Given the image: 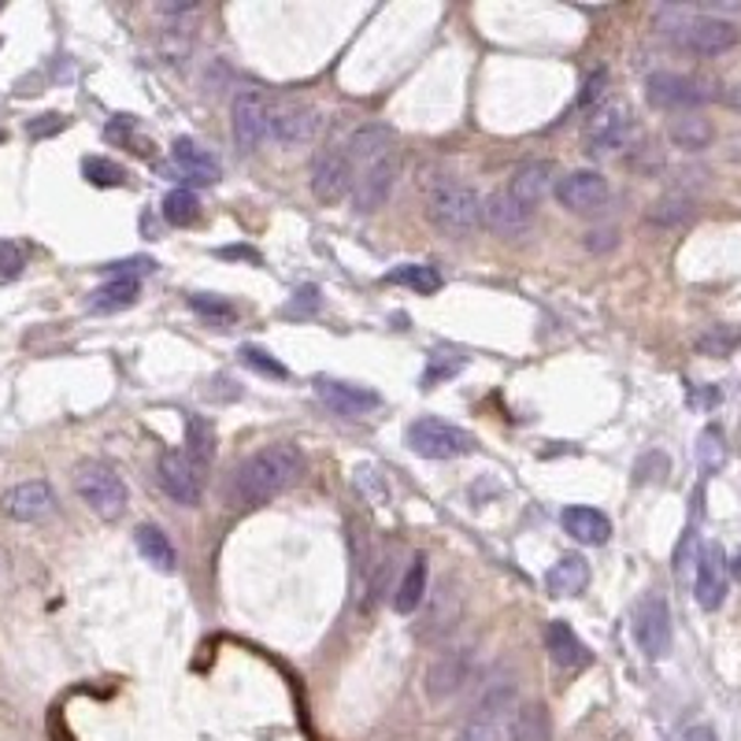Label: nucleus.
I'll return each mask as SVG.
<instances>
[{
  "label": "nucleus",
  "instance_id": "nucleus-22",
  "mask_svg": "<svg viewBox=\"0 0 741 741\" xmlns=\"http://www.w3.org/2000/svg\"><path fill=\"white\" fill-rule=\"evenodd\" d=\"M545 649H549L553 664L564 667V672H582V667L593 664V653L586 649V642L564 623V619L545 623Z\"/></svg>",
  "mask_w": 741,
  "mask_h": 741
},
{
  "label": "nucleus",
  "instance_id": "nucleus-46",
  "mask_svg": "<svg viewBox=\"0 0 741 741\" xmlns=\"http://www.w3.org/2000/svg\"><path fill=\"white\" fill-rule=\"evenodd\" d=\"M316 308H319V290L304 286V290H297V301L286 308V316H297V312H316Z\"/></svg>",
  "mask_w": 741,
  "mask_h": 741
},
{
  "label": "nucleus",
  "instance_id": "nucleus-11",
  "mask_svg": "<svg viewBox=\"0 0 741 741\" xmlns=\"http://www.w3.org/2000/svg\"><path fill=\"white\" fill-rule=\"evenodd\" d=\"M645 97L653 108L675 111L678 116V111H697L705 100H712V89L700 83V78L675 75V70H656L645 83Z\"/></svg>",
  "mask_w": 741,
  "mask_h": 741
},
{
  "label": "nucleus",
  "instance_id": "nucleus-50",
  "mask_svg": "<svg viewBox=\"0 0 741 741\" xmlns=\"http://www.w3.org/2000/svg\"><path fill=\"white\" fill-rule=\"evenodd\" d=\"M0 145H4V130H0Z\"/></svg>",
  "mask_w": 741,
  "mask_h": 741
},
{
  "label": "nucleus",
  "instance_id": "nucleus-1",
  "mask_svg": "<svg viewBox=\"0 0 741 741\" xmlns=\"http://www.w3.org/2000/svg\"><path fill=\"white\" fill-rule=\"evenodd\" d=\"M304 475V456L293 442L263 445L260 453H252L246 464L233 475V497L249 509L275 501L279 493L293 490Z\"/></svg>",
  "mask_w": 741,
  "mask_h": 741
},
{
  "label": "nucleus",
  "instance_id": "nucleus-19",
  "mask_svg": "<svg viewBox=\"0 0 741 741\" xmlns=\"http://www.w3.org/2000/svg\"><path fill=\"white\" fill-rule=\"evenodd\" d=\"M504 189H509L526 211H537L542 200L556 189V164L553 160H526V164L512 171V178Z\"/></svg>",
  "mask_w": 741,
  "mask_h": 741
},
{
  "label": "nucleus",
  "instance_id": "nucleus-23",
  "mask_svg": "<svg viewBox=\"0 0 741 741\" xmlns=\"http://www.w3.org/2000/svg\"><path fill=\"white\" fill-rule=\"evenodd\" d=\"M271 134H275L282 145H304L319 134V111L304 108V105H282L271 108Z\"/></svg>",
  "mask_w": 741,
  "mask_h": 741
},
{
  "label": "nucleus",
  "instance_id": "nucleus-8",
  "mask_svg": "<svg viewBox=\"0 0 741 741\" xmlns=\"http://www.w3.org/2000/svg\"><path fill=\"white\" fill-rule=\"evenodd\" d=\"M230 130L241 152H257L271 134V100L260 89H238L230 100Z\"/></svg>",
  "mask_w": 741,
  "mask_h": 741
},
{
  "label": "nucleus",
  "instance_id": "nucleus-5",
  "mask_svg": "<svg viewBox=\"0 0 741 741\" xmlns=\"http://www.w3.org/2000/svg\"><path fill=\"white\" fill-rule=\"evenodd\" d=\"M404 442H408V449L415 456H423V460H460V456H471L479 449V442H475L471 431L445 423L438 415L415 419L408 426V434H404Z\"/></svg>",
  "mask_w": 741,
  "mask_h": 741
},
{
  "label": "nucleus",
  "instance_id": "nucleus-49",
  "mask_svg": "<svg viewBox=\"0 0 741 741\" xmlns=\"http://www.w3.org/2000/svg\"><path fill=\"white\" fill-rule=\"evenodd\" d=\"M730 578H734V582H741V549L730 556Z\"/></svg>",
  "mask_w": 741,
  "mask_h": 741
},
{
  "label": "nucleus",
  "instance_id": "nucleus-30",
  "mask_svg": "<svg viewBox=\"0 0 741 741\" xmlns=\"http://www.w3.org/2000/svg\"><path fill=\"white\" fill-rule=\"evenodd\" d=\"M426 582H431V567H426V556H415L408 564V571H404L401 586L393 590V608H397L401 615H412L415 608H423L426 601Z\"/></svg>",
  "mask_w": 741,
  "mask_h": 741
},
{
  "label": "nucleus",
  "instance_id": "nucleus-48",
  "mask_svg": "<svg viewBox=\"0 0 741 741\" xmlns=\"http://www.w3.org/2000/svg\"><path fill=\"white\" fill-rule=\"evenodd\" d=\"M219 257H222V260H252V263H260L257 252H252V249H241V246H238V249H219Z\"/></svg>",
  "mask_w": 741,
  "mask_h": 741
},
{
  "label": "nucleus",
  "instance_id": "nucleus-33",
  "mask_svg": "<svg viewBox=\"0 0 741 741\" xmlns=\"http://www.w3.org/2000/svg\"><path fill=\"white\" fill-rule=\"evenodd\" d=\"M186 453L200 467H211L216 460V426H211L205 415H186Z\"/></svg>",
  "mask_w": 741,
  "mask_h": 741
},
{
  "label": "nucleus",
  "instance_id": "nucleus-9",
  "mask_svg": "<svg viewBox=\"0 0 741 741\" xmlns=\"http://www.w3.org/2000/svg\"><path fill=\"white\" fill-rule=\"evenodd\" d=\"M205 467H200L186 449H164L160 453V464H156V482L160 490H164L171 501L186 504H200V497H205Z\"/></svg>",
  "mask_w": 741,
  "mask_h": 741
},
{
  "label": "nucleus",
  "instance_id": "nucleus-43",
  "mask_svg": "<svg viewBox=\"0 0 741 741\" xmlns=\"http://www.w3.org/2000/svg\"><path fill=\"white\" fill-rule=\"evenodd\" d=\"M26 268V252L15 241L0 238V282H15Z\"/></svg>",
  "mask_w": 741,
  "mask_h": 741
},
{
  "label": "nucleus",
  "instance_id": "nucleus-15",
  "mask_svg": "<svg viewBox=\"0 0 741 741\" xmlns=\"http://www.w3.org/2000/svg\"><path fill=\"white\" fill-rule=\"evenodd\" d=\"M460 612H464V597L449 582V578H445V582L434 586V590L426 593V601H423L419 638H423V642H442V638L453 634V626L460 623Z\"/></svg>",
  "mask_w": 741,
  "mask_h": 741
},
{
  "label": "nucleus",
  "instance_id": "nucleus-37",
  "mask_svg": "<svg viewBox=\"0 0 741 741\" xmlns=\"http://www.w3.org/2000/svg\"><path fill=\"white\" fill-rule=\"evenodd\" d=\"M697 464H700V471H719V467L727 464V442H723V431H719V426H705V431H700Z\"/></svg>",
  "mask_w": 741,
  "mask_h": 741
},
{
  "label": "nucleus",
  "instance_id": "nucleus-13",
  "mask_svg": "<svg viewBox=\"0 0 741 741\" xmlns=\"http://www.w3.org/2000/svg\"><path fill=\"white\" fill-rule=\"evenodd\" d=\"M471 672H475V653L467 645L460 649H445V653L434 660L431 672H426V697L431 700H449L456 697L460 689L471 683Z\"/></svg>",
  "mask_w": 741,
  "mask_h": 741
},
{
  "label": "nucleus",
  "instance_id": "nucleus-27",
  "mask_svg": "<svg viewBox=\"0 0 741 741\" xmlns=\"http://www.w3.org/2000/svg\"><path fill=\"white\" fill-rule=\"evenodd\" d=\"M564 531L582 545H604L612 537V520L601 509H590V504H571L560 515Z\"/></svg>",
  "mask_w": 741,
  "mask_h": 741
},
{
  "label": "nucleus",
  "instance_id": "nucleus-18",
  "mask_svg": "<svg viewBox=\"0 0 741 741\" xmlns=\"http://www.w3.org/2000/svg\"><path fill=\"white\" fill-rule=\"evenodd\" d=\"M482 227L493 230L497 238L515 241V238H523V233H531L534 211H526L509 189H493L490 197L482 200Z\"/></svg>",
  "mask_w": 741,
  "mask_h": 741
},
{
  "label": "nucleus",
  "instance_id": "nucleus-10",
  "mask_svg": "<svg viewBox=\"0 0 741 741\" xmlns=\"http://www.w3.org/2000/svg\"><path fill=\"white\" fill-rule=\"evenodd\" d=\"M631 631H634V642L638 649L649 656V660H660L672 653V608H667L664 593H645L642 601L634 604V615H631Z\"/></svg>",
  "mask_w": 741,
  "mask_h": 741
},
{
  "label": "nucleus",
  "instance_id": "nucleus-20",
  "mask_svg": "<svg viewBox=\"0 0 741 741\" xmlns=\"http://www.w3.org/2000/svg\"><path fill=\"white\" fill-rule=\"evenodd\" d=\"M316 393L330 412L345 415V419H360V415H368L382 404L379 393L368 390V385H352L338 379H316Z\"/></svg>",
  "mask_w": 741,
  "mask_h": 741
},
{
  "label": "nucleus",
  "instance_id": "nucleus-17",
  "mask_svg": "<svg viewBox=\"0 0 741 741\" xmlns=\"http://www.w3.org/2000/svg\"><path fill=\"white\" fill-rule=\"evenodd\" d=\"M0 509H4L8 520H15V523H42L56 512V493H53V486L42 479L19 482L0 497Z\"/></svg>",
  "mask_w": 741,
  "mask_h": 741
},
{
  "label": "nucleus",
  "instance_id": "nucleus-29",
  "mask_svg": "<svg viewBox=\"0 0 741 741\" xmlns=\"http://www.w3.org/2000/svg\"><path fill=\"white\" fill-rule=\"evenodd\" d=\"M141 293V279H108L105 286H97L89 293V312H97V316H111V312H123L130 304L138 301Z\"/></svg>",
  "mask_w": 741,
  "mask_h": 741
},
{
  "label": "nucleus",
  "instance_id": "nucleus-28",
  "mask_svg": "<svg viewBox=\"0 0 741 741\" xmlns=\"http://www.w3.org/2000/svg\"><path fill=\"white\" fill-rule=\"evenodd\" d=\"M667 138H672L678 149L700 152V149L712 145L716 130H712V119H708L705 111H678V116L667 119Z\"/></svg>",
  "mask_w": 741,
  "mask_h": 741
},
{
  "label": "nucleus",
  "instance_id": "nucleus-35",
  "mask_svg": "<svg viewBox=\"0 0 741 741\" xmlns=\"http://www.w3.org/2000/svg\"><path fill=\"white\" fill-rule=\"evenodd\" d=\"M189 308L197 312L200 319L216 323V327H222V330L238 323V308H233L230 301H222V297H211V293H193V297H189Z\"/></svg>",
  "mask_w": 741,
  "mask_h": 741
},
{
  "label": "nucleus",
  "instance_id": "nucleus-31",
  "mask_svg": "<svg viewBox=\"0 0 741 741\" xmlns=\"http://www.w3.org/2000/svg\"><path fill=\"white\" fill-rule=\"evenodd\" d=\"M134 545H138V553L156 567V571H175V564H178L175 545H171V537L160 531V526L141 523L134 531Z\"/></svg>",
  "mask_w": 741,
  "mask_h": 741
},
{
  "label": "nucleus",
  "instance_id": "nucleus-21",
  "mask_svg": "<svg viewBox=\"0 0 741 741\" xmlns=\"http://www.w3.org/2000/svg\"><path fill=\"white\" fill-rule=\"evenodd\" d=\"M397 145V134H393L390 127H382V123H368V127H360L357 134L349 138V160H352V171H368V167H374V164H382V160H390L393 149Z\"/></svg>",
  "mask_w": 741,
  "mask_h": 741
},
{
  "label": "nucleus",
  "instance_id": "nucleus-14",
  "mask_svg": "<svg viewBox=\"0 0 741 741\" xmlns=\"http://www.w3.org/2000/svg\"><path fill=\"white\" fill-rule=\"evenodd\" d=\"M727 578H730V560L719 542L700 545L697 553V578H694V597L705 612H716L727 601Z\"/></svg>",
  "mask_w": 741,
  "mask_h": 741
},
{
  "label": "nucleus",
  "instance_id": "nucleus-36",
  "mask_svg": "<svg viewBox=\"0 0 741 741\" xmlns=\"http://www.w3.org/2000/svg\"><path fill=\"white\" fill-rule=\"evenodd\" d=\"M83 175L89 186L97 189H116V186H127V171L116 164V160H105V156H86L83 160Z\"/></svg>",
  "mask_w": 741,
  "mask_h": 741
},
{
  "label": "nucleus",
  "instance_id": "nucleus-24",
  "mask_svg": "<svg viewBox=\"0 0 741 741\" xmlns=\"http://www.w3.org/2000/svg\"><path fill=\"white\" fill-rule=\"evenodd\" d=\"M171 160H175V167L186 175V182H193V186H211V182H219L216 152H208L200 141L178 138L175 145H171Z\"/></svg>",
  "mask_w": 741,
  "mask_h": 741
},
{
  "label": "nucleus",
  "instance_id": "nucleus-45",
  "mask_svg": "<svg viewBox=\"0 0 741 741\" xmlns=\"http://www.w3.org/2000/svg\"><path fill=\"white\" fill-rule=\"evenodd\" d=\"M604 86H608V70L604 67H597L590 78L582 83V94H578V100H575V108H597L601 105V94H604Z\"/></svg>",
  "mask_w": 741,
  "mask_h": 741
},
{
  "label": "nucleus",
  "instance_id": "nucleus-41",
  "mask_svg": "<svg viewBox=\"0 0 741 741\" xmlns=\"http://www.w3.org/2000/svg\"><path fill=\"white\" fill-rule=\"evenodd\" d=\"M241 360H246V368L260 371V374H268V379H279V382H286V379H290L286 363H279L275 357H271V352L257 349V345H246V349H241Z\"/></svg>",
  "mask_w": 741,
  "mask_h": 741
},
{
  "label": "nucleus",
  "instance_id": "nucleus-6",
  "mask_svg": "<svg viewBox=\"0 0 741 741\" xmlns=\"http://www.w3.org/2000/svg\"><path fill=\"white\" fill-rule=\"evenodd\" d=\"M631 134H634V108L626 105V100L612 97V100H601V105L590 111L582 141L593 156H601V152L623 149L626 141H631Z\"/></svg>",
  "mask_w": 741,
  "mask_h": 741
},
{
  "label": "nucleus",
  "instance_id": "nucleus-12",
  "mask_svg": "<svg viewBox=\"0 0 741 741\" xmlns=\"http://www.w3.org/2000/svg\"><path fill=\"white\" fill-rule=\"evenodd\" d=\"M352 182H357V171H352L349 149L327 145L316 152V160H312V193H316V200L338 205L345 193L352 189Z\"/></svg>",
  "mask_w": 741,
  "mask_h": 741
},
{
  "label": "nucleus",
  "instance_id": "nucleus-2",
  "mask_svg": "<svg viewBox=\"0 0 741 741\" xmlns=\"http://www.w3.org/2000/svg\"><path fill=\"white\" fill-rule=\"evenodd\" d=\"M426 219L438 227L445 238H467L482 227V197L475 186L460 178H431L423 189Z\"/></svg>",
  "mask_w": 741,
  "mask_h": 741
},
{
  "label": "nucleus",
  "instance_id": "nucleus-38",
  "mask_svg": "<svg viewBox=\"0 0 741 741\" xmlns=\"http://www.w3.org/2000/svg\"><path fill=\"white\" fill-rule=\"evenodd\" d=\"M460 371H464V357H456V352H431V357H426L419 385L423 390H434V385L449 382L453 374H460Z\"/></svg>",
  "mask_w": 741,
  "mask_h": 741
},
{
  "label": "nucleus",
  "instance_id": "nucleus-34",
  "mask_svg": "<svg viewBox=\"0 0 741 741\" xmlns=\"http://www.w3.org/2000/svg\"><path fill=\"white\" fill-rule=\"evenodd\" d=\"M164 219L171 227H193L200 219V197L193 189H171L164 197Z\"/></svg>",
  "mask_w": 741,
  "mask_h": 741
},
{
  "label": "nucleus",
  "instance_id": "nucleus-40",
  "mask_svg": "<svg viewBox=\"0 0 741 741\" xmlns=\"http://www.w3.org/2000/svg\"><path fill=\"white\" fill-rule=\"evenodd\" d=\"M694 216V205L686 197H664L649 208V222H660V227H675V222H686Z\"/></svg>",
  "mask_w": 741,
  "mask_h": 741
},
{
  "label": "nucleus",
  "instance_id": "nucleus-3",
  "mask_svg": "<svg viewBox=\"0 0 741 741\" xmlns=\"http://www.w3.org/2000/svg\"><path fill=\"white\" fill-rule=\"evenodd\" d=\"M75 493L86 501V509L105 523H116L127 512V482L105 460H83L75 467Z\"/></svg>",
  "mask_w": 741,
  "mask_h": 741
},
{
  "label": "nucleus",
  "instance_id": "nucleus-42",
  "mask_svg": "<svg viewBox=\"0 0 741 741\" xmlns=\"http://www.w3.org/2000/svg\"><path fill=\"white\" fill-rule=\"evenodd\" d=\"M549 738V716L542 705H523L520 712V741H545Z\"/></svg>",
  "mask_w": 741,
  "mask_h": 741
},
{
  "label": "nucleus",
  "instance_id": "nucleus-16",
  "mask_svg": "<svg viewBox=\"0 0 741 741\" xmlns=\"http://www.w3.org/2000/svg\"><path fill=\"white\" fill-rule=\"evenodd\" d=\"M556 200L560 208L575 211V216H590L608 200V178L601 171H571V175L556 178Z\"/></svg>",
  "mask_w": 741,
  "mask_h": 741
},
{
  "label": "nucleus",
  "instance_id": "nucleus-25",
  "mask_svg": "<svg viewBox=\"0 0 741 741\" xmlns=\"http://www.w3.org/2000/svg\"><path fill=\"white\" fill-rule=\"evenodd\" d=\"M393 182H397V152L382 164H374L368 171H360L352 189H357V208L360 211H379L393 193Z\"/></svg>",
  "mask_w": 741,
  "mask_h": 741
},
{
  "label": "nucleus",
  "instance_id": "nucleus-26",
  "mask_svg": "<svg viewBox=\"0 0 741 741\" xmlns=\"http://www.w3.org/2000/svg\"><path fill=\"white\" fill-rule=\"evenodd\" d=\"M545 590L553 597H582L590 590V560L578 553L560 556V560L549 567V575H545Z\"/></svg>",
  "mask_w": 741,
  "mask_h": 741
},
{
  "label": "nucleus",
  "instance_id": "nucleus-39",
  "mask_svg": "<svg viewBox=\"0 0 741 741\" xmlns=\"http://www.w3.org/2000/svg\"><path fill=\"white\" fill-rule=\"evenodd\" d=\"M734 349H741V330L734 327H708L697 338L700 357H730Z\"/></svg>",
  "mask_w": 741,
  "mask_h": 741
},
{
  "label": "nucleus",
  "instance_id": "nucleus-4",
  "mask_svg": "<svg viewBox=\"0 0 741 741\" xmlns=\"http://www.w3.org/2000/svg\"><path fill=\"white\" fill-rule=\"evenodd\" d=\"M520 712L523 705H515L512 686L493 689L479 700V708L464 723L456 741H520Z\"/></svg>",
  "mask_w": 741,
  "mask_h": 741
},
{
  "label": "nucleus",
  "instance_id": "nucleus-47",
  "mask_svg": "<svg viewBox=\"0 0 741 741\" xmlns=\"http://www.w3.org/2000/svg\"><path fill=\"white\" fill-rule=\"evenodd\" d=\"M683 741H719V738H716V730H712V727L700 723V727H689L686 734H683Z\"/></svg>",
  "mask_w": 741,
  "mask_h": 741
},
{
  "label": "nucleus",
  "instance_id": "nucleus-32",
  "mask_svg": "<svg viewBox=\"0 0 741 741\" xmlns=\"http://www.w3.org/2000/svg\"><path fill=\"white\" fill-rule=\"evenodd\" d=\"M385 282H393V286H408L412 293H423V297H434V293L445 286L442 271L431 268V263H404V268L390 271Z\"/></svg>",
  "mask_w": 741,
  "mask_h": 741
},
{
  "label": "nucleus",
  "instance_id": "nucleus-7",
  "mask_svg": "<svg viewBox=\"0 0 741 741\" xmlns=\"http://www.w3.org/2000/svg\"><path fill=\"white\" fill-rule=\"evenodd\" d=\"M672 37L694 56H723L738 45L741 30L719 15H678Z\"/></svg>",
  "mask_w": 741,
  "mask_h": 741
},
{
  "label": "nucleus",
  "instance_id": "nucleus-44",
  "mask_svg": "<svg viewBox=\"0 0 741 741\" xmlns=\"http://www.w3.org/2000/svg\"><path fill=\"white\" fill-rule=\"evenodd\" d=\"M67 123H70V119H67V116H59V111H45V116L30 119V123H26V134L34 138V141H45V138L59 134V130H67Z\"/></svg>",
  "mask_w": 741,
  "mask_h": 741
}]
</instances>
